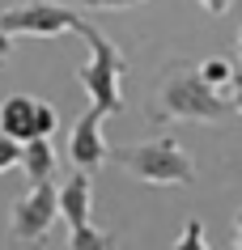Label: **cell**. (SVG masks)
<instances>
[{
	"instance_id": "obj_1",
	"label": "cell",
	"mask_w": 242,
	"mask_h": 250,
	"mask_svg": "<svg viewBox=\"0 0 242 250\" xmlns=\"http://www.w3.org/2000/svg\"><path fill=\"white\" fill-rule=\"evenodd\" d=\"M238 106L234 98H221L217 85L200 72V64L175 60L161 77V93H157V123L161 119H200V123H217V119L234 115Z\"/></svg>"
},
{
	"instance_id": "obj_2",
	"label": "cell",
	"mask_w": 242,
	"mask_h": 250,
	"mask_svg": "<svg viewBox=\"0 0 242 250\" xmlns=\"http://www.w3.org/2000/svg\"><path fill=\"white\" fill-rule=\"evenodd\" d=\"M115 161L149 187H187V183H196V161L183 153V145H178L175 136L140 140V145L115 153Z\"/></svg>"
},
{
	"instance_id": "obj_3",
	"label": "cell",
	"mask_w": 242,
	"mask_h": 250,
	"mask_svg": "<svg viewBox=\"0 0 242 250\" xmlns=\"http://www.w3.org/2000/svg\"><path fill=\"white\" fill-rule=\"evenodd\" d=\"M77 34L85 39V47H89V64L77 72V81L85 85V93H89V102L102 106L107 115H115L123 106V93H119V81L123 72H128V60H123V51L115 47V42L102 34L98 26H89L85 17H81Z\"/></svg>"
},
{
	"instance_id": "obj_4",
	"label": "cell",
	"mask_w": 242,
	"mask_h": 250,
	"mask_svg": "<svg viewBox=\"0 0 242 250\" xmlns=\"http://www.w3.org/2000/svg\"><path fill=\"white\" fill-rule=\"evenodd\" d=\"M0 26L9 34H30V39H55V34H68V30L81 26V13H72L60 0H26V4H13L0 13Z\"/></svg>"
},
{
	"instance_id": "obj_5",
	"label": "cell",
	"mask_w": 242,
	"mask_h": 250,
	"mask_svg": "<svg viewBox=\"0 0 242 250\" xmlns=\"http://www.w3.org/2000/svg\"><path fill=\"white\" fill-rule=\"evenodd\" d=\"M55 216H60V191H55V183L30 187L26 195L13 204V212H9V237L13 242H43L51 233Z\"/></svg>"
},
{
	"instance_id": "obj_6",
	"label": "cell",
	"mask_w": 242,
	"mask_h": 250,
	"mask_svg": "<svg viewBox=\"0 0 242 250\" xmlns=\"http://www.w3.org/2000/svg\"><path fill=\"white\" fill-rule=\"evenodd\" d=\"M60 127V115L55 106L39 102V98H26V93H13L0 102V132L17 136V140H34V136H51Z\"/></svg>"
},
{
	"instance_id": "obj_7",
	"label": "cell",
	"mask_w": 242,
	"mask_h": 250,
	"mask_svg": "<svg viewBox=\"0 0 242 250\" xmlns=\"http://www.w3.org/2000/svg\"><path fill=\"white\" fill-rule=\"evenodd\" d=\"M102 123H107V110L89 102V110L77 119V127H72V136H68V157H72L77 170L94 174L98 166L110 157V145H107V136H102Z\"/></svg>"
},
{
	"instance_id": "obj_8",
	"label": "cell",
	"mask_w": 242,
	"mask_h": 250,
	"mask_svg": "<svg viewBox=\"0 0 242 250\" xmlns=\"http://www.w3.org/2000/svg\"><path fill=\"white\" fill-rule=\"evenodd\" d=\"M89 195H94L89 170H77L64 187H60V212H64V221L72 225V229L89 225Z\"/></svg>"
},
{
	"instance_id": "obj_9",
	"label": "cell",
	"mask_w": 242,
	"mask_h": 250,
	"mask_svg": "<svg viewBox=\"0 0 242 250\" xmlns=\"http://www.w3.org/2000/svg\"><path fill=\"white\" fill-rule=\"evenodd\" d=\"M22 170H26V183H30V187L51 183V174H55V148H51V136H34V140H26Z\"/></svg>"
},
{
	"instance_id": "obj_10",
	"label": "cell",
	"mask_w": 242,
	"mask_h": 250,
	"mask_svg": "<svg viewBox=\"0 0 242 250\" xmlns=\"http://www.w3.org/2000/svg\"><path fill=\"white\" fill-rule=\"evenodd\" d=\"M107 250V246H115V237L110 233H102V229H94V225H81V229H72L68 233V250Z\"/></svg>"
},
{
	"instance_id": "obj_11",
	"label": "cell",
	"mask_w": 242,
	"mask_h": 250,
	"mask_svg": "<svg viewBox=\"0 0 242 250\" xmlns=\"http://www.w3.org/2000/svg\"><path fill=\"white\" fill-rule=\"evenodd\" d=\"M22 153H26V140L0 132V174H9L13 166H22Z\"/></svg>"
},
{
	"instance_id": "obj_12",
	"label": "cell",
	"mask_w": 242,
	"mask_h": 250,
	"mask_svg": "<svg viewBox=\"0 0 242 250\" xmlns=\"http://www.w3.org/2000/svg\"><path fill=\"white\" fill-rule=\"evenodd\" d=\"M200 72H204L208 81H213V85H225V81H234V77H238V72H234V64H229L225 55H208V60L200 64Z\"/></svg>"
},
{
	"instance_id": "obj_13",
	"label": "cell",
	"mask_w": 242,
	"mask_h": 250,
	"mask_svg": "<svg viewBox=\"0 0 242 250\" xmlns=\"http://www.w3.org/2000/svg\"><path fill=\"white\" fill-rule=\"evenodd\" d=\"M178 246H196V250H204L208 246V233H204V225L191 216L187 225H183V233H178Z\"/></svg>"
},
{
	"instance_id": "obj_14",
	"label": "cell",
	"mask_w": 242,
	"mask_h": 250,
	"mask_svg": "<svg viewBox=\"0 0 242 250\" xmlns=\"http://www.w3.org/2000/svg\"><path fill=\"white\" fill-rule=\"evenodd\" d=\"M81 9H132V4H145V0H77Z\"/></svg>"
},
{
	"instance_id": "obj_15",
	"label": "cell",
	"mask_w": 242,
	"mask_h": 250,
	"mask_svg": "<svg viewBox=\"0 0 242 250\" xmlns=\"http://www.w3.org/2000/svg\"><path fill=\"white\" fill-rule=\"evenodd\" d=\"M13 39H17V34H9V30L0 26V64H4V60L13 55Z\"/></svg>"
},
{
	"instance_id": "obj_16",
	"label": "cell",
	"mask_w": 242,
	"mask_h": 250,
	"mask_svg": "<svg viewBox=\"0 0 242 250\" xmlns=\"http://www.w3.org/2000/svg\"><path fill=\"white\" fill-rule=\"evenodd\" d=\"M196 4H200L204 13H229V4H234V0H196Z\"/></svg>"
},
{
	"instance_id": "obj_17",
	"label": "cell",
	"mask_w": 242,
	"mask_h": 250,
	"mask_svg": "<svg viewBox=\"0 0 242 250\" xmlns=\"http://www.w3.org/2000/svg\"><path fill=\"white\" fill-rule=\"evenodd\" d=\"M234 106H238V115H242V72L234 77Z\"/></svg>"
},
{
	"instance_id": "obj_18",
	"label": "cell",
	"mask_w": 242,
	"mask_h": 250,
	"mask_svg": "<svg viewBox=\"0 0 242 250\" xmlns=\"http://www.w3.org/2000/svg\"><path fill=\"white\" fill-rule=\"evenodd\" d=\"M234 242L242 246V212H238V229H234Z\"/></svg>"
},
{
	"instance_id": "obj_19",
	"label": "cell",
	"mask_w": 242,
	"mask_h": 250,
	"mask_svg": "<svg viewBox=\"0 0 242 250\" xmlns=\"http://www.w3.org/2000/svg\"><path fill=\"white\" fill-rule=\"evenodd\" d=\"M238 47H242V34H238Z\"/></svg>"
}]
</instances>
